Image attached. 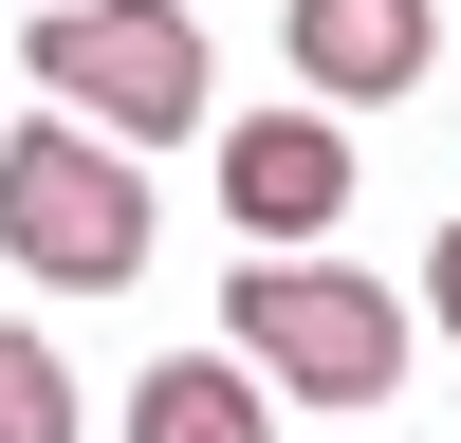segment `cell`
Segmentation results:
<instances>
[{"label": "cell", "instance_id": "cell-5", "mask_svg": "<svg viewBox=\"0 0 461 443\" xmlns=\"http://www.w3.org/2000/svg\"><path fill=\"white\" fill-rule=\"evenodd\" d=\"M425 74V0H295V93L314 111H369Z\"/></svg>", "mask_w": 461, "mask_h": 443}, {"label": "cell", "instance_id": "cell-4", "mask_svg": "<svg viewBox=\"0 0 461 443\" xmlns=\"http://www.w3.org/2000/svg\"><path fill=\"white\" fill-rule=\"evenodd\" d=\"M221 203H240V240H258V258H314L332 222H351V130H332L314 93L240 111V130H221Z\"/></svg>", "mask_w": 461, "mask_h": 443}, {"label": "cell", "instance_id": "cell-7", "mask_svg": "<svg viewBox=\"0 0 461 443\" xmlns=\"http://www.w3.org/2000/svg\"><path fill=\"white\" fill-rule=\"evenodd\" d=\"M0 443H74V369H56V332H0Z\"/></svg>", "mask_w": 461, "mask_h": 443}, {"label": "cell", "instance_id": "cell-3", "mask_svg": "<svg viewBox=\"0 0 461 443\" xmlns=\"http://www.w3.org/2000/svg\"><path fill=\"white\" fill-rule=\"evenodd\" d=\"M221 332H240V369L295 388V406H388L406 388V295L351 277V258H240Z\"/></svg>", "mask_w": 461, "mask_h": 443}, {"label": "cell", "instance_id": "cell-6", "mask_svg": "<svg viewBox=\"0 0 461 443\" xmlns=\"http://www.w3.org/2000/svg\"><path fill=\"white\" fill-rule=\"evenodd\" d=\"M130 443H277V388L240 351H167V369H130Z\"/></svg>", "mask_w": 461, "mask_h": 443}, {"label": "cell", "instance_id": "cell-8", "mask_svg": "<svg viewBox=\"0 0 461 443\" xmlns=\"http://www.w3.org/2000/svg\"><path fill=\"white\" fill-rule=\"evenodd\" d=\"M425 314H443V351H461V222L425 240Z\"/></svg>", "mask_w": 461, "mask_h": 443}, {"label": "cell", "instance_id": "cell-2", "mask_svg": "<svg viewBox=\"0 0 461 443\" xmlns=\"http://www.w3.org/2000/svg\"><path fill=\"white\" fill-rule=\"evenodd\" d=\"M19 56H37V93H56L74 130H111V148H185L203 93H221V56H203L185 0H56Z\"/></svg>", "mask_w": 461, "mask_h": 443}, {"label": "cell", "instance_id": "cell-1", "mask_svg": "<svg viewBox=\"0 0 461 443\" xmlns=\"http://www.w3.org/2000/svg\"><path fill=\"white\" fill-rule=\"evenodd\" d=\"M0 258H19V277H56V295L148 277V148L74 130V111L0 130Z\"/></svg>", "mask_w": 461, "mask_h": 443}]
</instances>
